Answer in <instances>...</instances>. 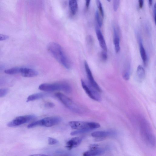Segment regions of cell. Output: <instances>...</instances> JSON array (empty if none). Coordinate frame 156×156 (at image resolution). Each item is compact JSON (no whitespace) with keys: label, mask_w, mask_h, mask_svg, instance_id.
<instances>
[{"label":"cell","mask_w":156,"mask_h":156,"mask_svg":"<svg viewBox=\"0 0 156 156\" xmlns=\"http://www.w3.org/2000/svg\"><path fill=\"white\" fill-rule=\"evenodd\" d=\"M48 50L59 63L67 69L71 67V62L61 46L55 42H51L47 46Z\"/></svg>","instance_id":"1"},{"label":"cell","mask_w":156,"mask_h":156,"mask_svg":"<svg viewBox=\"0 0 156 156\" xmlns=\"http://www.w3.org/2000/svg\"><path fill=\"white\" fill-rule=\"evenodd\" d=\"M38 89L45 91H54L61 90L69 94L71 93L72 88L70 85L66 82H62L52 83H44L40 84Z\"/></svg>","instance_id":"2"},{"label":"cell","mask_w":156,"mask_h":156,"mask_svg":"<svg viewBox=\"0 0 156 156\" xmlns=\"http://www.w3.org/2000/svg\"><path fill=\"white\" fill-rule=\"evenodd\" d=\"M61 121L62 118L59 116L48 117L32 122L29 124L27 127L31 128L38 126L51 127L59 124Z\"/></svg>","instance_id":"3"},{"label":"cell","mask_w":156,"mask_h":156,"mask_svg":"<svg viewBox=\"0 0 156 156\" xmlns=\"http://www.w3.org/2000/svg\"><path fill=\"white\" fill-rule=\"evenodd\" d=\"M55 95L67 108L72 111L79 114L82 112L83 109L66 95L57 93L55 94Z\"/></svg>","instance_id":"4"},{"label":"cell","mask_w":156,"mask_h":156,"mask_svg":"<svg viewBox=\"0 0 156 156\" xmlns=\"http://www.w3.org/2000/svg\"><path fill=\"white\" fill-rule=\"evenodd\" d=\"M69 124L71 128L77 130L86 129L90 131L100 127L99 124L94 122L71 121L69 122Z\"/></svg>","instance_id":"5"},{"label":"cell","mask_w":156,"mask_h":156,"mask_svg":"<svg viewBox=\"0 0 156 156\" xmlns=\"http://www.w3.org/2000/svg\"><path fill=\"white\" fill-rule=\"evenodd\" d=\"M81 82L83 89L90 98L97 101H100L101 100V98L99 92L83 80L81 79Z\"/></svg>","instance_id":"6"},{"label":"cell","mask_w":156,"mask_h":156,"mask_svg":"<svg viewBox=\"0 0 156 156\" xmlns=\"http://www.w3.org/2000/svg\"><path fill=\"white\" fill-rule=\"evenodd\" d=\"M36 118V117L33 115L18 116L9 122L7 124V126L9 127L19 126L34 120Z\"/></svg>","instance_id":"7"},{"label":"cell","mask_w":156,"mask_h":156,"mask_svg":"<svg viewBox=\"0 0 156 156\" xmlns=\"http://www.w3.org/2000/svg\"><path fill=\"white\" fill-rule=\"evenodd\" d=\"M84 66L89 84L99 92H101V89L95 80L89 65L86 61L84 62Z\"/></svg>","instance_id":"8"},{"label":"cell","mask_w":156,"mask_h":156,"mask_svg":"<svg viewBox=\"0 0 156 156\" xmlns=\"http://www.w3.org/2000/svg\"><path fill=\"white\" fill-rule=\"evenodd\" d=\"M83 138L81 137H76L72 138L66 143L65 147L69 150L78 146L81 143Z\"/></svg>","instance_id":"9"},{"label":"cell","mask_w":156,"mask_h":156,"mask_svg":"<svg viewBox=\"0 0 156 156\" xmlns=\"http://www.w3.org/2000/svg\"><path fill=\"white\" fill-rule=\"evenodd\" d=\"M20 73L26 77H32L37 76L38 72L36 70L30 68L21 67Z\"/></svg>","instance_id":"10"},{"label":"cell","mask_w":156,"mask_h":156,"mask_svg":"<svg viewBox=\"0 0 156 156\" xmlns=\"http://www.w3.org/2000/svg\"><path fill=\"white\" fill-rule=\"evenodd\" d=\"M96 33L101 47L104 51L106 52L107 48L105 41L101 32L97 27L96 28Z\"/></svg>","instance_id":"11"},{"label":"cell","mask_w":156,"mask_h":156,"mask_svg":"<svg viewBox=\"0 0 156 156\" xmlns=\"http://www.w3.org/2000/svg\"><path fill=\"white\" fill-rule=\"evenodd\" d=\"M105 150L99 148L94 149H90L83 153V156H98L104 154Z\"/></svg>","instance_id":"12"},{"label":"cell","mask_w":156,"mask_h":156,"mask_svg":"<svg viewBox=\"0 0 156 156\" xmlns=\"http://www.w3.org/2000/svg\"><path fill=\"white\" fill-rule=\"evenodd\" d=\"M139 40L140 56L145 66H146L147 63L146 53L143 44L142 39L140 37L139 38Z\"/></svg>","instance_id":"13"},{"label":"cell","mask_w":156,"mask_h":156,"mask_svg":"<svg viewBox=\"0 0 156 156\" xmlns=\"http://www.w3.org/2000/svg\"><path fill=\"white\" fill-rule=\"evenodd\" d=\"M114 39L113 42L115 47V50L116 53H118L120 50V39L118 35L116 29L114 27Z\"/></svg>","instance_id":"14"},{"label":"cell","mask_w":156,"mask_h":156,"mask_svg":"<svg viewBox=\"0 0 156 156\" xmlns=\"http://www.w3.org/2000/svg\"><path fill=\"white\" fill-rule=\"evenodd\" d=\"M114 133L113 132L111 131H98L92 133L91 134L92 136L97 138L104 137L112 135Z\"/></svg>","instance_id":"15"},{"label":"cell","mask_w":156,"mask_h":156,"mask_svg":"<svg viewBox=\"0 0 156 156\" xmlns=\"http://www.w3.org/2000/svg\"><path fill=\"white\" fill-rule=\"evenodd\" d=\"M47 96L46 93H37L29 95L27 98V101L29 102L43 98Z\"/></svg>","instance_id":"16"},{"label":"cell","mask_w":156,"mask_h":156,"mask_svg":"<svg viewBox=\"0 0 156 156\" xmlns=\"http://www.w3.org/2000/svg\"><path fill=\"white\" fill-rule=\"evenodd\" d=\"M145 70L141 65L138 66L136 70V77L139 81H142L145 77Z\"/></svg>","instance_id":"17"},{"label":"cell","mask_w":156,"mask_h":156,"mask_svg":"<svg viewBox=\"0 0 156 156\" xmlns=\"http://www.w3.org/2000/svg\"><path fill=\"white\" fill-rule=\"evenodd\" d=\"M69 5L72 14L73 15H75L78 9V5L77 1L75 0L69 1Z\"/></svg>","instance_id":"18"},{"label":"cell","mask_w":156,"mask_h":156,"mask_svg":"<svg viewBox=\"0 0 156 156\" xmlns=\"http://www.w3.org/2000/svg\"><path fill=\"white\" fill-rule=\"evenodd\" d=\"M21 67H15L5 70L4 72L7 74H14L20 73Z\"/></svg>","instance_id":"19"},{"label":"cell","mask_w":156,"mask_h":156,"mask_svg":"<svg viewBox=\"0 0 156 156\" xmlns=\"http://www.w3.org/2000/svg\"><path fill=\"white\" fill-rule=\"evenodd\" d=\"M97 6L99 9V12L102 17L104 16V12L102 6V4L99 0L96 1Z\"/></svg>","instance_id":"20"},{"label":"cell","mask_w":156,"mask_h":156,"mask_svg":"<svg viewBox=\"0 0 156 156\" xmlns=\"http://www.w3.org/2000/svg\"><path fill=\"white\" fill-rule=\"evenodd\" d=\"M90 131L86 129H78L71 132L70 135L72 136H74L86 133Z\"/></svg>","instance_id":"21"},{"label":"cell","mask_w":156,"mask_h":156,"mask_svg":"<svg viewBox=\"0 0 156 156\" xmlns=\"http://www.w3.org/2000/svg\"><path fill=\"white\" fill-rule=\"evenodd\" d=\"M95 16L96 20L98 26L100 27H101L102 24V20L100 16L99 11L98 10H97L96 11Z\"/></svg>","instance_id":"22"},{"label":"cell","mask_w":156,"mask_h":156,"mask_svg":"<svg viewBox=\"0 0 156 156\" xmlns=\"http://www.w3.org/2000/svg\"><path fill=\"white\" fill-rule=\"evenodd\" d=\"M48 144L51 145H55L58 143L57 139L51 137L48 138Z\"/></svg>","instance_id":"23"},{"label":"cell","mask_w":156,"mask_h":156,"mask_svg":"<svg viewBox=\"0 0 156 156\" xmlns=\"http://www.w3.org/2000/svg\"><path fill=\"white\" fill-rule=\"evenodd\" d=\"M86 41L87 44L89 46H92L94 42V39L93 37L90 35H88L87 37L86 38Z\"/></svg>","instance_id":"24"},{"label":"cell","mask_w":156,"mask_h":156,"mask_svg":"<svg viewBox=\"0 0 156 156\" xmlns=\"http://www.w3.org/2000/svg\"><path fill=\"white\" fill-rule=\"evenodd\" d=\"M9 90L8 89H0V98L2 97L7 94Z\"/></svg>","instance_id":"25"},{"label":"cell","mask_w":156,"mask_h":156,"mask_svg":"<svg viewBox=\"0 0 156 156\" xmlns=\"http://www.w3.org/2000/svg\"><path fill=\"white\" fill-rule=\"evenodd\" d=\"M120 1L118 0H114L113 3V9L115 11H116L118 8Z\"/></svg>","instance_id":"26"},{"label":"cell","mask_w":156,"mask_h":156,"mask_svg":"<svg viewBox=\"0 0 156 156\" xmlns=\"http://www.w3.org/2000/svg\"><path fill=\"white\" fill-rule=\"evenodd\" d=\"M100 56L102 60L103 61H106L107 59V55L106 51H103L100 54Z\"/></svg>","instance_id":"27"},{"label":"cell","mask_w":156,"mask_h":156,"mask_svg":"<svg viewBox=\"0 0 156 156\" xmlns=\"http://www.w3.org/2000/svg\"><path fill=\"white\" fill-rule=\"evenodd\" d=\"M9 36L6 35L0 34V41L5 40L8 39Z\"/></svg>","instance_id":"28"},{"label":"cell","mask_w":156,"mask_h":156,"mask_svg":"<svg viewBox=\"0 0 156 156\" xmlns=\"http://www.w3.org/2000/svg\"><path fill=\"white\" fill-rule=\"evenodd\" d=\"M7 82V80L4 78H0V86L5 84Z\"/></svg>","instance_id":"29"},{"label":"cell","mask_w":156,"mask_h":156,"mask_svg":"<svg viewBox=\"0 0 156 156\" xmlns=\"http://www.w3.org/2000/svg\"><path fill=\"white\" fill-rule=\"evenodd\" d=\"M98 145L97 144H92L89 146L90 149H94L98 148Z\"/></svg>","instance_id":"30"},{"label":"cell","mask_w":156,"mask_h":156,"mask_svg":"<svg viewBox=\"0 0 156 156\" xmlns=\"http://www.w3.org/2000/svg\"><path fill=\"white\" fill-rule=\"evenodd\" d=\"M45 106L48 107L52 108L55 106V105L52 102H48L45 104Z\"/></svg>","instance_id":"31"},{"label":"cell","mask_w":156,"mask_h":156,"mask_svg":"<svg viewBox=\"0 0 156 156\" xmlns=\"http://www.w3.org/2000/svg\"><path fill=\"white\" fill-rule=\"evenodd\" d=\"M156 3L154 4L153 8V13H154V21L155 23L156 22Z\"/></svg>","instance_id":"32"},{"label":"cell","mask_w":156,"mask_h":156,"mask_svg":"<svg viewBox=\"0 0 156 156\" xmlns=\"http://www.w3.org/2000/svg\"><path fill=\"white\" fill-rule=\"evenodd\" d=\"M105 139L104 137H98L96 138L95 141H100L104 140Z\"/></svg>","instance_id":"33"},{"label":"cell","mask_w":156,"mask_h":156,"mask_svg":"<svg viewBox=\"0 0 156 156\" xmlns=\"http://www.w3.org/2000/svg\"><path fill=\"white\" fill-rule=\"evenodd\" d=\"M138 2L139 8L141 9L143 6L144 1L143 0H139Z\"/></svg>","instance_id":"34"},{"label":"cell","mask_w":156,"mask_h":156,"mask_svg":"<svg viewBox=\"0 0 156 156\" xmlns=\"http://www.w3.org/2000/svg\"><path fill=\"white\" fill-rule=\"evenodd\" d=\"M29 156H51L43 154H36L30 155Z\"/></svg>","instance_id":"35"},{"label":"cell","mask_w":156,"mask_h":156,"mask_svg":"<svg viewBox=\"0 0 156 156\" xmlns=\"http://www.w3.org/2000/svg\"><path fill=\"white\" fill-rule=\"evenodd\" d=\"M90 1L87 0L86 2V6L87 9H88L89 7Z\"/></svg>","instance_id":"36"},{"label":"cell","mask_w":156,"mask_h":156,"mask_svg":"<svg viewBox=\"0 0 156 156\" xmlns=\"http://www.w3.org/2000/svg\"><path fill=\"white\" fill-rule=\"evenodd\" d=\"M148 4L149 6H151L152 3V0H149L148 1Z\"/></svg>","instance_id":"37"},{"label":"cell","mask_w":156,"mask_h":156,"mask_svg":"<svg viewBox=\"0 0 156 156\" xmlns=\"http://www.w3.org/2000/svg\"><path fill=\"white\" fill-rule=\"evenodd\" d=\"M3 67L2 66H0V71L3 69Z\"/></svg>","instance_id":"38"}]
</instances>
